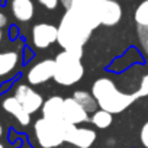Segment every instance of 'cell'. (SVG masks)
Masks as SVG:
<instances>
[{"label":"cell","instance_id":"obj_1","mask_svg":"<svg viewBox=\"0 0 148 148\" xmlns=\"http://www.w3.org/2000/svg\"><path fill=\"white\" fill-rule=\"evenodd\" d=\"M58 45L67 51L83 52L86 42L93 34V28L80 19L71 9H67L58 23Z\"/></svg>","mask_w":148,"mask_h":148},{"label":"cell","instance_id":"obj_2","mask_svg":"<svg viewBox=\"0 0 148 148\" xmlns=\"http://www.w3.org/2000/svg\"><path fill=\"white\" fill-rule=\"evenodd\" d=\"M92 95L95 96L99 109L108 110L112 115L122 113L135 100H138L134 93H125L119 90L115 82L108 77H100L93 83Z\"/></svg>","mask_w":148,"mask_h":148},{"label":"cell","instance_id":"obj_3","mask_svg":"<svg viewBox=\"0 0 148 148\" xmlns=\"http://www.w3.org/2000/svg\"><path fill=\"white\" fill-rule=\"evenodd\" d=\"M83 52L62 49L54 58V77L52 80L64 87L74 86L84 76Z\"/></svg>","mask_w":148,"mask_h":148},{"label":"cell","instance_id":"obj_4","mask_svg":"<svg viewBox=\"0 0 148 148\" xmlns=\"http://www.w3.org/2000/svg\"><path fill=\"white\" fill-rule=\"evenodd\" d=\"M67 122H55L39 118L34 123V134L41 148H58L64 144V131Z\"/></svg>","mask_w":148,"mask_h":148},{"label":"cell","instance_id":"obj_5","mask_svg":"<svg viewBox=\"0 0 148 148\" xmlns=\"http://www.w3.org/2000/svg\"><path fill=\"white\" fill-rule=\"evenodd\" d=\"M106 0H73L70 9L93 29L100 26V13Z\"/></svg>","mask_w":148,"mask_h":148},{"label":"cell","instance_id":"obj_6","mask_svg":"<svg viewBox=\"0 0 148 148\" xmlns=\"http://www.w3.org/2000/svg\"><path fill=\"white\" fill-rule=\"evenodd\" d=\"M97 139V134L92 128H83L67 123L64 131V142L71 144L77 148H92Z\"/></svg>","mask_w":148,"mask_h":148},{"label":"cell","instance_id":"obj_7","mask_svg":"<svg viewBox=\"0 0 148 148\" xmlns=\"http://www.w3.org/2000/svg\"><path fill=\"white\" fill-rule=\"evenodd\" d=\"M31 39L35 48L38 49H47L58 39V28L52 23L39 22L32 26L31 31Z\"/></svg>","mask_w":148,"mask_h":148},{"label":"cell","instance_id":"obj_8","mask_svg":"<svg viewBox=\"0 0 148 148\" xmlns=\"http://www.w3.org/2000/svg\"><path fill=\"white\" fill-rule=\"evenodd\" d=\"M13 96L21 102V105L25 108V110L29 115L41 110V108L44 105V97L41 96V93H38L35 89H32L31 84H23V83L18 84Z\"/></svg>","mask_w":148,"mask_h":148},{"label":"cell","instance_id":"obj_9","mask_svg":"<svg viewBox=\"0 0 148 148\" xmlns=\"http://www.w3.org/2000/svg\"><path fill=\"white\" fill-rule=\"evenodd\" d=\"M54 77V60L45 58L35 62L26 73V80L31 86L44 84Z\"/></svg>","mask_w":148,"mask_h":148},{"label":"cell","instance_id":"obj_10","mask_svg":"<svg viewBox=\"0 0 148 148\" xmlns=\"http://www.w3.org/2000/svg\"><path fill=\"white\" fill-rule=\"evenodd\" d=\"M62 118H64V121L67 123L77 125L79 126V125L90 121V113L71 96V97H65L64 99Z\"/></svg>","mask_w":148,"mask_h":148},{"label":"cell","instance_id":"obj_11","mask_svg":"<svg viewBox=\"0 0 148 148\" xmlns=\"http://www.w3.org/2000/svg\"><path fill=\"white\" fill-rule=\"evenodd\" d=\"M122 16H123V10L121 3L116 2V0H106L100 13V25L108 28L116 26L121 22Z\"/></svg>","mask_w":148,"mask_h":148},{"label":"cell","instance_id":"obj_12","mask_svg":"<svg viewBox=\"0 0 148 148\" xmlns=\"http://www.w3.org/2000/svg\"><path fill=\"white\" fill-rule=\"evenodd\" d=\"M2 108L5 112L12 115L22 126H28L31 123V115L25 110V108L21 105V102L15 96H8L2 100Z\"/></svg>","mask_w":148,"mask_h":148},{"label":"cell","instance_id":"obj_13","mask_svg":"<svg viewBox=\"0 0 148 148\" xmlns=\"http://www.w3.org/2000/svg\"><path fill=\"white\" fill-rule=\"evenodd\" d=\"M10 12L18 22H29L35 15V3L34 0H10L9 2Z\"/></svg>","mask_w":148,"mask_h":148},{"label":"cell","instance_id":"obj_14","mask_svg":"<svg viewBox=\"0 0 148 148\" xmlns=\"http://www.w3.org/2000/svg\"><path fill=\"white\" fill-rule=\"evenodd\" d=\"M62 106H64V97L61 96H51L47 100H44V105L41 108L42 118L55 121V122H62Z\"/></svg>","mask_w":148,"mask_h":148},{"label":"cell","instance_id":"obj_15","mask_svg":"<svg viewBox=\"0 0 148 148\" xmlns=\"http://www.w3.org/2000/svg\"><path fill=\"white\" fill-rule=\"evenodd\" d=\"M21 61V55L18 51H3L0 52V77H5L13 73Z\"/></svg>","mask_w":148,"mask_h":148},{"label":"cell","instance_id":"obj_16","mask_svg":"<svg viewBox=\"0 0 148 148\" xmlns=\"http://www.w3.org/2000/svg\"><path fill=\"white\" fill-rule=\"evenodd\" d=\"M73 97L76 99L89 113H93L95 110H97V102L95 99V96L92 95V92H86V90H76L73 93Z\"/></svg>","mask_w":148,"mask_h":148},{"label":"cell","instance_id":"obj_17","mask_svg":"<svg viewBox=\"0 0 148 148\" xmlns=\"http://www.w3.org/2000/svg\"><path fill=\"white\" fill-rule=\"evenodd\" d=\"M90 122L93 123V126H96L97 129H108L112 123H113V115L108 110L103 109H97L92 113L90 116Z\"/></svg>","mask_w":148,"mask_h":148},{"label":"cell","instance_id":"obj_18","mask_svg":"<svg viewBox=\"0 0 148 148\" xmlns=\"http://www.w3.org/2000/svg\"><path fill=\"white\" fill-rule=\"evenodd\" d=\"M134 21H135V26L148 28V0H142V2L135 8Z\"/></svg>","mask_w":148,"mask_h":148},{"label":"cell","instance_id":"obj_19","mask_svg":"<svg viewBox=\"0 0 148 148\" xmlns=\"http://www.w3.org/2000/svg\"><path fill=\"white\" fill-rule=\"evenodd\" d=\"M136 36L141 47V51L148 60V28H138L136 26Z\"/></svg>","mask_w":148,"mask_h":148},{"label":"cell","instance_id":"obj_20","mask_svg":"<svg viewBox=\"0 0 148 148\" xmlns=\"http://www.w3.org/2000/svg\"><path fill=\"white\" fill-rule=\"evenodd\" d=\"M134 95L136 96V99L148 96V74H144L142 76V79L139 82V87H138V90L134 92Z\"/></svg>","mask_w":148,"mask_h":148},{"label":"cell","instance_id":"obj_21","mask_svg":"<svg viewBox=\"0 0 148 148\" xmlns=\"http://www.w3.org/2000/svg\"><path fill=\"white\" fill-rule=\"evenodd\" d=\"M139 141L144 148H148V121L142 125V128L139 131Z\"/></svg>","mask_w":148,"mask_h":148},{"label":"cell","instance_id":"obj_22","mask_svg":"<svg viewBox=\"0 0 148 148\" xmlns=\"http://www.w3.org/2000/svg\"><path fill=\"white\" fill-rule=\"evenodd\" d=\"M38 3L41 6H44L45 9H48V10H54V9L58 8L60 0H38Z\"/></svg>","mask_w":148,"mask_h":148},{"label":"cell","instance_id":"obj_23","mask_svg":"<svg viewBox=\"0 0 148 148\" xmlns=\"http://www.w3.org/2000/svg\"><path fill=\"white\" fill-rule=\"evenodd\" d=\"M6 25H8V18H6V15H3L2 12H0V42H2V36H3L2 28L6 26Z\"/></svg>","mask_w":148,"mask_h":148},{"label":"cell","instance_id":"obj_24","mask_svg":"<svg viewBox=\"0 0 148 148\" xmlns=\"http://www.w3.org/2000/svg\"><path fill=\"white\" fill-rule=\"evenodd\" d=\"M71 3H73V0H60V5L64 8V10H67V9H70V6H71Z\"/></svg>","mask_w":148,"mask_h":148},{"label":"cell","instance_id":"obj_25","mask_svg":"<svg viewBox=\"0 0 148 148\" xmlns=\"http://www.w3.org/2000/svg\"><path fill=\"white\" fill-rule=\"evenodd\" d=\"M3 135V126H2V123H0V136Z\"/></svg>","mask_w":148,"mask_h":148},{"label":"cell","instance_id":"obj_26","mask_svg":"<svg viewBox=\"0 0 148 148\" xmlns=\"http://www.w3.org/2000/svg\"><path fill=\"white\" fill-rule=\"evenodd\" d=\"M0 148H5V147H3V144H0Z\"/></svg>","mask_w":148,"mask_h":148}]
</instances>
